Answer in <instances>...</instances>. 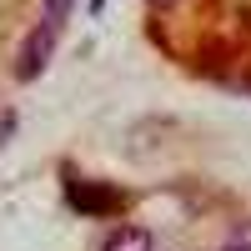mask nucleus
I'll use <instances>...</instances> for the list:
<instances>
[{"mask_svg": "<svg viewBox=\"0 0 251 251\" xmlns=\"http://www.w3.org/2000/svg\"><path fill=\"white\" fill-rule=\"evenodd\" d=\"M221 251H251V246H241V241H231V246H221Z\"/></svg>", "mask_w": 251, "mask_h": 251, "instance_id": "6", "label": "nucleus"}, {"mask_svg": "<svg viewBox=\"0 0 251 251\" xmlns=\"http://www.w3.org/2000/svg\"><path fill=\"white\" fill-rule=\"evenodd\" d=\"M100 251H151V231H146V226H116V231L100 241Z\"/></svg>", "mask_w": 251, "mask_h": 251, "instance_id": "3", "label": "nucleus"}, {"mask_svg": "<svg viewBox=\"0 0 251 251\" xmlns=\"http://www.w3.org/2000/svg\"><path fill=\"white\" fill-rule=\"evenodd\" d=\"M236 241H241V246H251V226H241V231H236Z\"/></svg>", "mask_w": 251, "mask_h": 251, "instance_id": "4", "label": "nucleus"}, {"mask_svg": "<svg viewBox=\"0 0 251 251\" xmlns=\"http://www.w3.org/2000/svg\"><path fill=\"white\" fill-rule=\"evenodd\" d=\"M151 5H156V10H171V5H181V0H151Z\"/></svg>", "mask_w": 251, "mask_h": 251, "instance_id": "5", "label": "nucleus"}, {"mask_svg": "<svg viewBox=\"0 0 251 251\" xmlns=\"http://www.w3.org/2000/svg\"><path fill=\"white\" fill-rule=\"evenodd\" d=\"M55 35H60L55 20H35V30L20 40V55H15V75H20V80H35L40 71H46V60H50V50H55Z\"/></svg>", "mask_w": 251, "mask_h": 251, "instance_id": "1", "label": "nucleus"}, {"mask_svg": "<svg viewBox=\"0 0 251 251\" xmlns=\"http://www.w3.org/2000/svg\"><path fill=\"white\" fill-rule=\"evenodd\" d=\"M71 201H75V211H86V216L121 211V206H126L116 186H86V181H71Z\"/></svg>", "mask_w": 251, "mask_h": 251, "instance_id": "2", "label": "nucleus"}]
</instances>
